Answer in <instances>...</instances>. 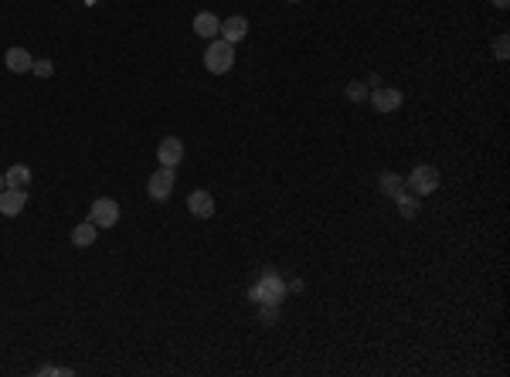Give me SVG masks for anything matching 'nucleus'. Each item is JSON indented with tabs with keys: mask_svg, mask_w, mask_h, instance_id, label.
Here are the masks:
<instances>
[{
	"mask_svg": "<svg viewBox=\"0 0 510 377\" xmlns=\"http://www.w3.org/2000/svg\"><path fill=\"white\" fill-rule=\"evenodd\" d=\"M282 296H286V283L275 276L273 268H266V272L259 276V283L249 289V299L259 302V306H262V302H269V306H279V302H282Z\"/></svg>",
	"mask_w": 510,
	"mask_h": 377,
	"instance_id": "1",
	"label": "nucleus"
},
{
	"mask_svg": "<svg viewBox=\"0 0 510 377\" xmlns=\"http://www.w3.org/2000/svg\"><path fill=\"white\" fill-rule=\"evenodd\" d=\"M232 65H235V44H228L225 38H215L204 48V68H208L211 75L232 72Z\"/></svg>",
	"mask_w": 510,
	"mask_h": 377,
	"instance_id": "2",
	"label": "nucleus"
},
{
	"mask_svg": "<svg viewBox=\"0 0 510 377\" xmlns=\"http://www.w3.org/2000/svg\"><path fill=\"white\" fill-rule=\"evenodd\" d=\"M174 184H177L174 167H160L157 173L147 180V194H150L154 201H167V197L174 194Z\"/></svg>",
	"mask_w": 510,
	"mask_h": 377,
	"instance_id": "3",
	"label": "nucleus"
},
{
	"mask_svg": "<svg viewBox=\"0 0 510 377\" xmlns=\"http://www.w3.org/2000/svg\"><path fill=\"white\" fill-rule=\"evenodd\" d=\"M409 187L418 194V197H425L432 190H439V170L429 167V163H418L412 170V177H409Z\"/></svg>",
	"mask_w": 510,
	"mask_h": 377,
	"instance_id": "4",
	"label": "nucleus"
},
{
	"mask_svg": "<svg viewBox=\"0 0 510 377\" xmlns=\"http://www.w3.org/2000/svg\"><path fill=\"white\" fill-rule=\"evenodd\" d=\"M89 221L96 228H116L119 225V204L113 197H99L92 211H89Z\"/></svg>",
	"mask_w": 510,
	"mask_h": 377,
	"instance_id": "5",
	"label": "nucleus"
},
{
	"mask_svg": "<svg viewBox=\"0 0 510 377\" xmlns=\"http://www.w3.org/2000/svg\"><path fill=\"white\" fill-rule=\"evenodd\" d=\"M24 204H27V190H14V187L0 190V214L4 218H18Z\"/></svg>",
	"mask_w": 510,
	"mask_h": 377,
	"instance_id": "6",
	"label": "nucleus"
},
{
	"mask_svg": "<svg viewBox=\"0 0 510 377\" xmlns=\"http://www.w3.org/2000/svg\"><path fill=\"white\" fill-rule=\"evenodd\" d=\"M157 160L160 167H177L184 160V143L177 136H163V143L157 147Z\"/></svg>",
	"mask_w": 510,
	"mask_h": 377,
	"instance_id": "7",
	"label": "nucleus"
},
{
	"mask_svg": "<svg viewBox=\"0 0 510 377\" xmlns=\"http://www.w3.org/2000/svg\"><path fill=\"white\" fill-rule=\"evenodd\" d=\"M402 102H405V95L398 92V89H374L371 95V106L378 109V113H394V109H402Z\"/></svg>",
	"mask_w": 510,
	"mask_h": 377,
	"instance_id": "8",
	"label": "nucleus"
},
{
	"mask_svg": "<svg viewBox=\"0 0 510 377\" xmlns=\"http://www.w3.org/2000/svg\"><path fill=\"white\" fill-rule=\"evenodd\" d=\"M4 65H7V72H14V75H27L31 65H35V58L27 55V48H7Z\"/></svg>",
	"mask_w": 510,
	"mask_h": 377,
	"instance_id": "9",
	"label": "nucleus"
},
{
	"mask_svg": "<svg viewBox=\"0 0 510 377\" xmlns=\"http://www.w3.org/2000/svg\"><path fill=\"white\" fill-rule=\"evenodd\" d=\"M187 211H191L194 218H215V197H211L208 190H191Z\"/></svg>",
	"mask_w": 510,
	"mask_h": 377,
	"instance_id": "10",
	"label": "nucleus"
},
{
	"mask_svg": "<svg viewBox=\"0 0 510 377\" xmlns=\"http://www.w3.org/2000/svg\"><path fill=\"white\" fill-rule=\"evenodd\" d=\"M245 35H249V20L245 18H225L221 20V31H218V38H225L228 44H235V41H245Z\"/></svg>",
	"mask_w": 510,
	"mask_h": 377,
	"instance_id": "11",
	"label": "nucleus"
},
{
	"mask_svg": "<svg viewBox=\"0 0 510 377\" xmlns=\"http://www.w3.org/2000/svg\"><path fill=\"white\" fill-rule=\"evenodd\" d=\"M218 31H221V20L211 14V11H201L194 18V35L197 38H208V41H215L218 38Z\"/></svg>",
	"mask_w": 510,
	"mask_h": 377,
	"instance_id": "12",
	"label": "nucleus"
},
{
	"mask_svg": "<svg viewBox=\"0 0 510 377\" xmlns=\"http://www.w3.org/2000/svg\"><path fill=\"white\" fill-rule=\"evenodd\" d=\"M4 184L14 190H27V184H31V167H27V163H14V167L4 173Z\"/></svg>",
	"mask_w": 510,
	"mask_h": 377,
	"instance_id": "13",
	"label": "nucleus"
},
{
	"mask_svg": "<svg viewBox=\"0 0 510 377\" xmlns=\"http://www.w3.org/2000/svg\"><path fill=\"white\" fill-rule=\"evenodd\" d=\"M405 187H409V184H405V177H402V173H381V177H378V190H381L385 197H392V201Z\"/></svg>",
	"mask_w": 510,
	"mask_h": 377,
	"instance_id": "14",
	"label": "nucleus"
},
{
	"mask_svg": "<svg viewBox=\"0 0 510 377\" xmlns=\"http://www.w3.org/2000/svg\"><path fill=\"white\" fill-rule=\"evenodd\" d=\"M96 235H99V228L92 225V221H82V225H75V231H72V245H79V248L96 245Z\"/></svg>",
	"mask_w": 510,
	"mask_h": 377,
	"instance_id": "15",
	"label": "nucleus"
},
{
	"mask_svg": "<svg viewBox=\"0 0 510 377\" xmlns=\"http://www.w3.org/2000/svg\"><path fill=\"white\" fill-rule=\"evenodd\" d=\"M394 201H398V211H402V218H415V214H418V194H412V197H409V187L402 190Z\"/></svg>",
	"mask_w": 510,
	"mask_h": 377,
	"instance_id": "16",
	"label": "nucleus"
},
{
	"mask_svg": "<svg viewBox=\"0 0 510 377\" xmlns=\"http://www.w3.org/2000/svg\"><path fill=\"white\" fill-rule=\"evenodd\" d=\"M493 55L500 58V61H507V58H510V38H507V35L493 38Z\"/></svg>",
	"mask_w": 510,
	"mask_h": 377,
	"instance_id": "17",
	"label": "nucleus"
},
{
	"mask_svg": "<svg viewBox=\"0 0 510 377\" xmlns=\"http://www.w3.org/2000/svg\"><path fill=\"white\" fill-rule=\"evenodd\" d=\"M31 72H35V75H38V78H48V75H51V72H55V65H51L48 58H35V65H31Z\"/></svg>",
	"mask_w": 510,
	"mask_h": 377,
	"instance_id": "18",
	"label": "nucleus"
},
{
	"mask_svg": "<svg viewBox=\"0 0 510 377\" xmlns=\"http://www.w3.org/2000/svg\"><path fill=\"white\" fill-rule=\"evenodd\" d=\"M347 99H351V102H361V99H368V89H364V82H351V85H347Z\"/></svg>",
	"mask_w": 510,
	"mask_h": 377,
	"instance_id": "19",
	"label": "nucleus"
},
{
	"mask_svg": "<svg viewBox=\"0 0 510 377\" xmlns=\"http://www.w3.org/2000/svg\"><path fill=\"white\" fill-rule=\"evenodd\" d=\"M38 374H41V377H51V374L72 377V371H68V367H55V364H44V367H38Z\"/></svg>",
	"mask_w": 510,
	"mask_h": 377,
	"instance_id": "20",
	"label": "nucleus"
},
{
	"mask_svg": "<svg viewBox=\"0 0 510 377\" xmlns=\"http://www.w3.org/2000/svg\"><path fill=\"white\" fill-rule=\"evenodd\" d=\"M273 320H275V306L262 302V323H273Z\"/></svg>",
	"mask_w": 510,
	"mask_h": 377,
	"instance_id": "21",
	"label": "nucleus"
},
{
	"mask_svg": "<svg viewBox=\"0 0 510 377\" xmlns=\"http://www.w3.org/2000/svg\"><path fill=\"white\" fill-rule=\"evenodd\" d=\"M507 4L510 0H493V7H500V11H507Z\"/></svg>",
	"mask_w": 510,
	"mask_h": 377,
	"instance_id": "22",
	"label": "nucleus"
},
{
	"mask_svg": "<svg viewBox=\"0 0 510 377\" xmlns=\"http://www.w3.org/2000/svg\"><path fill=\"white\" fill-rule=\"evenodd\" d=\"M4 187H7V184H4V173H0V190H4Z\"/></svg>",
	"mask_w": 510,
	"mask_h": 377,
	"instance_id": "23",
	"label": "nucleus"
},
{
	"mask_svg": "<svg viewBox=\"0 0 510 377\" xmlns=\"http://www.w3.org/2000/svg\"><path fill=\"white\" fill-rule=\"evenodd\" d=\"M290 4H303V0H290Z\"/></svg>",
	"mask_w": 510,
	"mask_h": 377,
	"instance_id": "24",
	"label": "nucleus"
}]
</instances>
